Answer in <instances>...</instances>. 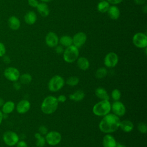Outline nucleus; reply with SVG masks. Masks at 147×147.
Segmentation results:
<instances>
[{"label": "nucleus", "instance_id": "1", "mask_svg": "<svg viewBox=\"0 0 147 147\" xmlns=\"http://www.w3.org/2000/svg\"><path fill=\"white\" fill-rule=\"evenodd\" d=\"M120 122L119 117L110 113L103 117L99 123V129L102 133L111 134L119 129Z\"/></svg>", "mask_w": 147, "mask_h": 147}, {"label": "nucleus", "instance_id": "2", "mask_svg": "<svg viewBox=\"0 0 147 147\" xmlns=\"http://www.w3.org/2000/svg\"><path fill=\"white\" fill-rule=\"evenodd\" d=\"M59 102L57 98L53 95L47 96L43 100L41 105V111L45 114H52L57 109Z\"/></svg>", "mask_w": 147, "mask_h": 147}, {"label": "nucleus", "instance_id": "3", "mask_svg": "<svg viewBox=\"0 0 147 147\" xmlns=\"http://www.w3.org/2000/svg\"><path fill=\"white\" fill-rule=\"evenodd\" d=\"M111 111V103L109 100H100L94 105L92 108L93 113L98 117H103Z\"/></svg>", "mask_w": 147, "mask_h": 147}, {"label": "nucleus", "instance_id": "4", "mask_svg": "<svg viewBox=\"0 0 147 147\" xmlns=\"http://www.w3.org/2000/svg\"><path fill=\"white\" fill-rule=\"evenodd\" d=\"M64 60L68 63H72L79 57V52L77 47L72 45L67 47L63 53Z\"/></svg>", "mask_w": 147, "mask_h": 147}, {"label": "nucleus", "instance_id": "5", "mask_svg": "<svg viewBox=\"0 0 147 147\" xmlns=\"http://www.w3.org/2000/svg\"><path fill=\"white\" fill-rule=\"evenodd\" d=\"M65 84L64 78L59 75H56L52 76L49 80L48 87L50 91L55 92L60 90Z\"/></svg>", "mask_w": 147, "mask_h": 147}, {"label": "nucleus", "instance_id": "6", "mask_svg": "<svg viewBox=\"0 0 147 147\" xmlns=\"http://www.w3.org/2000/svg\"><path fill=\"white\" fill-rule=\"evenodd\" d=\"M2 139L4 143L9 146L16 145L20 140L18 135L16 132L11 130L5 131L2 136Z\"/></svg>", "mask_w": 147, "mask_h": 147}, {"label": "nucleus", "instance_id": "7", "mask_svg": "<svg viewBox=\"0 0 147 147\" xmlns=\"http://www.w3.org/2000/svg\"><path fill=\"white\" fill-rule=\"evenodd\" d=\"M46 143L51 146H56L61 141L62 137L61 134L55 130L48 131L45 136Z\"/></svg>", "mask_w": 147, "mask_h": 147}, {"label": "nucleus", "instance_id": "8", "mask_svg": "<svg viewBox=\"0 0 147 147\" xmlns=\"http://www.w3.org/2000/svg\"><path fill=\"white\" fill-rule=\"evenodd\" d=\"M3 75L8 80L14 82L19 80L20 72L17 68L13 67H9L4 70Z\"/></svg>", "mask_w": 147, "mask_h": 147}, {"label": "nucleus", "instance_id": "9", "mask_svg": "<svg viewBox=\"0 0 147 147\" xmlns=\"http://www.w3.org/2000/svg\"><path fill=\"white\" fill-rule=\"evenodd\" d=\"M133 44L138 48H145L147 47V36L145 34L138 32L133 37Z\"/></svg>", "mask_w": 147, "mask_h": 147}, {"label": "nucleus", "instance_id": "10", "mask_svg": "<svg viewBox=\"0 0 147 147\" xmlns=\"http://www.w3.org/2000/svg\"><path fill=\"white\" fill-rule=\"evenodd\" d=\"M118 56L117 53L113 52L108 53L104 58V65L107 68H114L118 63Z\"/></svg>", "mask_w": 147, "mask_h": 147}, {"label": "nucleus", "instance_id": "11", "mask_svg": "<svg viewBox=\"0 0 147 147\" xmlns=\"http://www.w3.org/2000/svg\"><path fill=\"white\" fill-rule=\"evenodd\" d=\"M111 111L113 113L118 117L124 115L126 113V107L124 104L119 101H114L112 104H111Z\"/></svg>", "mask_w": 147, "mask_h": 147}, {"label": "nucleus", "instance_id": "12", "mask_svg": "<svg viewBox=\"0 0 147 147\" xmlns=\"http://www.w3.org/2000/svg\"><path fill=\"white\" fill-rule=\"evenodd\" d=\"M87 40V35L85 33L80 32L76 33L72 37V43L78 48L82 47Z\"/></svg>", "mask_w": 147, "mask_h": 147}, {"label": "nucleus", "instance_id": "13", "mask_svg": "<svg viewBox=\"0 0 147 147\" xmlns=\"http://www.w3.org/2000/svg\"><path fill=\"white\" fill-rule=\"evenodd\" d=\"M30 103L27 99H22L18 102L16 109L18 113L24 114L26 113L30 109Z\"/></svg>", "mask_w": 147, "mask_h": 147}, {"label": "nucleus", "instance_id": "14", "mask_svg": "<svg viewBox=\"0 0 147 147\" xmlns=\"http://www.w3.org/2000/svg\"><path fill=\"white\" fill-rule=\"evenodd\" d=\"M59 37L57 35L53 32H49L45 37V43L46 44L51 48H54L58 45L59 43Z\"/></svg>", "mask_w": 147, "mask_h": 147}, {"label": "nucleus", "instance_id": "15", "mask_svg": "<svg viewBox=\"0 0 147 147\" xmlns=\"http://www.w3.org/2000/svg\"><path fill=\"white\" fill-rule=\"evenodd\" d=\"M117 141L115 137L110 134H106L103 138L102 145L103 147H115Z\"/></svg>", "mask_w": 147, "mask_h": 147}, {"label": "nucleus", "instance_id": "16", "mask_svg": "<svg viewBox=\"0 0 147 147\" xmlns=\"http://www.w3.org/2000/svg\"><path fill=\"white\" fill-rule=\"evenodd\" d=\"M16 109V105L14 102L11 100H8L4 102L3 105L1 107V111L5 115H7L11 113Z\"/></svg>", "mask_w": 147, "mask_h": 147}, {"label": "nucleus", "instance_id": "17", "mask_svg": "<svg viewBox=\"0 0 147 147\" xmlns=\"http://www.w3.org/2000/svg\"><path fill=\"white\" fill-rule=\"evenodd\" d=\"M119 128H120L123 132L130 133L134 129V124L130 120H123L120 122Z\"/></svg>", "mask_w": 147, "mask_h": 147}, {"label": "nucleus", "instance_id": "18", "mask_svg": "<svg viewBox=\"0 0 147 147\" xmlns=\"http://www.w3.org/2000/svg\"><path fill=\"white\" fill-rule=\"evenodd\" d=\"M107 12L109 17L112 20H115L119 17L120 11L119 8L115 5L110 6Z\"/></svg>", "mask_w": 147, "mask_h": 147}, {"label": "nucleus", "instance_id": "19", "mask_svg": "<svg viewBox=\"0 0 147 147\" xmlns=\"http://www.w3.org/2000/svg\"><path fill=\"white\" fill-rule=\"evenodd\" d=\"M76 63L78 68L83 71H86L90 67V62L85 57H78L76 60Z\"/></svg>", "mask_w": 147, "mask_h": 147}, {"label": "nucleus", "instance_id": "20", "mask_svg": "<svg viewBox=\"0 0 147 147\" xmlns=\"http://www.w3.org/2000/svg\"><path fill=\"white\" fill-rule=\"evenodd\" d=\"M95 94L100 100H109L110 95L107 91L103 87H98L95 90Z\"/></svg>", "mask_w": 147, "mask_h": 147}, {"label": "nucleus", "instance_id": "21", "mask_svg": "<svg viewBox=\"0 0 147 147\" xmlns=\"http://www.w3.org/2000/svg\"><path fill=\"white\" fill-rule=\"evenodd\" d=\"M85 96V93L83 90H78L71 94L69 95V98L71 100L75 102H79L82 100Z\"/></svg>", "mask_w": 147, "mask_h": 147}, {"label": "nucleus", "instance_id": "22", "mask_svg": "<svg viewBox=\"0 0 147 147\" xmlns=\"http://www.w3.org/2000/svg\"><path fill=\"white\" fill-rule=\"evenodd\" d=\"M37 9L39 14L44 17H47L49 14V9L48 6L45 2H42L41 3H38L37 6Z\"/></svg>", "mask_w": 147, "mask_h": 147}, {"label": "nucleus", "instance_id": "23", "mask_svg": "<svg viewBox=\"0 0 147 147\" xmlns=\"http://www.w3.org/2000/svg\"><path fill=\"white\" fill-rule=\"evenodd\" d=\"M25 22L28 25L34 24L37 20L36 14L33 11H29L24 16Z\"/></svg>", "mask_w": 147, "mask_h": 147}, {"label": "nucleus", "instance_id": "24", "mask_svg": "<svg viewBox=\"0 0 147 147\" xmlns=\"http://www.w3.org/2000/svg\"><path fill=\"white\" fill-rule=\"evenodd\" d=\"M8 25L10 29L17 30L20 28L21 23L20 20L16 16H11L8 20Z\"/></svg>", "mask_w": 147, "mask_h": 147}, {"label": "nucleus", "instance_id": "25", "mask_svg": "<svg viewBox=\"0 0 147 147\" xmlns=\"http://www.w3.org/2000/svg\"><path fill=\"white\" fill-rule=\"evenodd\" d=\"M59 42H60L61 45L65 48L73 45L72 37L68 35H64L61 36L59 40Z\"/></svg>", "mask_w": 147, "mask_h": 147}, {"label": "nucleus", "instance_id": "26", "mask_svg": "<svg viewBox=\"0 0 147 147\" xmlns=\"http://www.w3.org/2000/svg\"><path fill=\"white\" fill-rule=\"evenodd\" d=\"M110 6V3L106 0L103 1H100L97 5V9L99 12L102 13H105L107 11Z\"/></svg>", "mask_w": 147, "mask_h": 147}, {"label": "nucleus", "instance_id": "27", "mask_svg": "<svg viewBox=\"0 0 147 147\" xmlns=\"http://www.w3.org/2000/svg\"><path fill=\"white\" fill-rule=\"evenodd\" d=\"M19 80L21 84H28L32 82V77L30 74L25 73L22 75H20Z\"/></svg>", "mask_w": 147, "mask_h": 147}, {"label": "nucleus", "instance_id": "28", "mask_svg": "<svg viewBox=\"0 0 147 147\" xmlns=\"http://www.w3.org/2000/svg\"><path fill=\"white\" fill-rule=\"evenodd\" d=\"M107 75V70L106 67H100L95 72V77L98 79H103Z\"/></svg>", "mask_w": 147, "mask_h": 147}, {"label": "nucleus", "instance_id": "29", "mask_svg": "<svg viewBox=\"0 0 147 147\" xmlns=\"http://www.w3.org/2000/svg\"><path fill=\"white\" fill-rule=\"evenodd\" d=\"M79 83V79L75 76L68 78L66 80V84L71 87L76 86Z\"/></svg>", "mask_w": 147, "mask_h": 147}, {"label": "nucleus", "instance_id": "30", "mask_svg": "<svg viewBox=\"0 0 147 147\" xmlns=\"http://www.w3.org/2000/svg\"><path fill=\"white\" fill-rule=\"evenodd\" d=\"M111 97L113 99L114 101H117L119 100L121 97V91L115 88L114 89L111 93Z\"/></svg>", "mask_w": 147, "mask_h": 147}, {"label": "nucleus", "instance_id": "31", "mask_svg": "<svg viewBox=\"0 0 147 147\" xmlns=\"http://www.w3.org/2000/svg\"><path fill=\"white\" fill-rule=\"evenodd\" d=\"M137 129L142 134H145L147 132V125L145 122H140L137 126Z\"/></svg>", "mask_w": 147, "mask_h": 147}, {"label": "nucleus", "instance_id": "32", "mask_svg": "<svg viewBox=\"0 0 147 147\" xmlns=\"http://www.w3.org/2000/svg\"><path fill=\"white\" fill-rule=\"evenodd\" d=\"M36 145L37 147H44L46 144V140L45 137L41 136L37 139H36Z\"/></svg>", "mask_w": 147, "mask_h": 147}, {"label": "nucleus", "instance_id": "33", "mask_svg": "<svg viewBox=\"0 0 147 147\" xmlns=\"http://www.w3.org/2000/svg\"><path fill=\"white\" fill-rule=\"evenodd\" d=\"M48 132V130L45 126L41 125L38 128V133H40L42 136H45Z\"/></svg>", "mask_w": 147, "mask_h": 147}, {"label": "nucleus", "instance_id": "34", "mask_svg": "<svg viewBox=\"0 0 147 147\" xmlns=\"http://www.w3.org/2000/svg\"><path fill=\"white\" fill-rule=\"evenodd\" d=\"M6 53V48L5 45L0 42V57H3Z\"/></svg>", "mask_w": 147, "mask_h": 147}, {"label": "nucleus", "instance_id": "35", "mask_svg": "<svg viewBox=\"0 0 147 147\" xmlns=\"http://www.w3.org/2000/svg\"><path fill=\"white\" fill-rule=\"evenodd\" d=\"M64 47L60 45H57L55 47V51L57 53V54H61V53H63L64 52Z\"/></svg>", "mask_w": 147, "mask_h": 147}, {"label": "nucleus", "instance_id": "36", "mask_svg": "<svg viewBox=\"0 0 147 147\" xmlns=\"http://www.w3.org/2000/svg\"><path fill=\"white\" fill-rule=\"evenodd\" d=\"M16 147H28V144L24 140H19L16 144Z\"/></svg>", "mask_w": 147, "mask_h": 147}, {"label": "nucleus", "instance_id": "37", "mask_svg": "<svg viewBox=\"0 0 147 147\" xmlns=\"http://www.w3.org/2000/svg\"><path fill=\"white\" fill-rule=\"evenodd\" d=\"M57 99L59 103V102H60V103H63V102H64L66 101V100H67V97H66L65 95H63V94H61V95H60L58 96V97L57 98Z\"/></svg>", "mask_w": 147, "mask_h": 147}, {"label": "nucleus", "instance_id": "38", "mask_svg": "<svg viewBox=\"0 0 147 147\" xmlns=\"http://www.w3.org/2000/svg\"><path fill=\"white\" fill-rule=\"evenodd\" d=\"M29 5L33 7H37L38 2L37 0H28Z\"/></svg>", "mask_w": 147, "mask_h": 147}, {"label": "nucleus", "instance_id": "39", "mask_svg": "<svg viewBox=\"0 0 147 147\" xmlns=\"http://www.w3.org/2000/svg\"><path fill=\"white\" fill-rule=\"evenodd\" d=\"M123 0H107V1L112 5H117L122 2Z\"/></svg>", "mask_w": 147, "mask_h": 147}, {"label": "nucleus", "instance_id": "40", "mask_svg": "<svg viewBox=\"0 0 147 147\" xmlns=\"http://www.w3.org/2000/svg\"><path fill=\"white\" fill-rule=\"evenodd\" d=\"M21 83L20 82H18V81L17 82H14V87L16 90H19L21 87Z\"/></svg>", "mask_w": 147, "mask_h": 147}, {"label": "nucleus", "instance_id": "41", "mask_svg": "<svg viewBox=\"0 0 147 147\" xmlns=\"http://www.w3.org/2000/svg\"><path fill=\"white\" fill-rule=\"evenodd\" d=\"M134 2L137 5H144L145 3L146 0H134Z\"/></svg>", "mask_w": 147, "mask_h": 147}, {"label": "nucleus", "instance_id": "42", "mask_svg": "<svg viewBox=\"0 0 147 147\" xmlns=\"http://www.w3.org/2000/svg\"><path fill=\"white\" fill-rule=\"evenodd\" d=\"M3 61L5 63H9L10 61V59L9 58V56H3Z\"/></svg>", "mask_w": 147, "mask_h": 147}, {"label": "nucleus", "instance_id": "43", "mask_svg": "<svg viewBox=\"0 0 147 147\" xmlns=\"http://www.w3.org/2000/svg\"><path fill=\"white\" fill-rule=\"evenodd\" d=\"M3 119V114L2 113L1 110H0V126H1V123H2V122Z\"/></svg>", "mask_w": 147, "mask_h": 147}, {"label": "nucleus", "instance_id": "44", "mask_svg": "<svg viewBox=\"0 0 147 147\" xmlns=\"http://www.w3.org/2000/svg\"><path fill=\"white\" fill-rule=\"evenodd\" d=\"M115 147H126V146L121 143H119V142H117V145L115 146Z\"/></svg>", "mask_w": 147, "mask_h": 147}, {"label": "nucleus", "instance_id": "45", "mask_svg": "<svg viewBox=\"0 0 147 147\" xmlns=\"http://www.w3.org/2000/svg\"><path fill=\"white\" fill-rule=\"evenodd\" d=\"M4 102H4L3 99L2 98H0V107H1L2 106V105H3Z\"/></svg>", "mask_w": 147, "mask_h": 147}, {"label": "nucleus", "instance_id": "46", "mask_svg": "<svg viewBox=\"0 0 147 147\" xmlns=\"http://www.w3.org/2000/svg\"><path fill=\"white\" fill-rule=\"evenodd\" d=\"M41 2H45V3H47V2H51L52 0H40Z\"/></svg>", "mask_w": 147, "mask_h": 147}, {"label": "nucleus", "instance_id": "47", "mask_svg": "<svg viewBox=\"0 0 147 147\" xmlns=\"http://www.w3.org/2000/svg\"><path fill=\"white\" fill-rule=\"evenodd\" d=\"M144 12L145 13H146V11H147V10H146V9H147V7H146V5H145V6H144Z\"/></svg>", "mask_w": 147, "mask_h": 147}, {"label": "nucleus", "instance_id": "48", "mask_svg": "<svg viewBox=\"0 0 147 147\" xmlns=\"http://www.w3.org/2000/svg\"><path fill=\"white\" fill-rule=\"evenodd\" d=\"M99 1H106V0H99Z\"/></svg>", "mask_w": 147, "mask_h": 147}]
</instances>
